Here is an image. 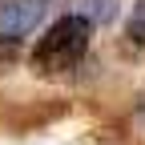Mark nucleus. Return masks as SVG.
Wrapping results in <instances>:
<instances>
[{
  "mask_svg": "<svg viewBox=\"0 0 145 145\" xmlns=\"http://www.w3.org/2000/svg\"><path fill=\"white\" fill-rule=\"evenodd\" d=\"M129 36L137 44H145V0H137L133 4V16H129Z\"/></svg>",
  "mask_w": 145,
  "mask_h": 145,
  "instance_id": "20e7f679",
  "label": "nucleus"
},
{
  "mask_svg": "<svg viewBox=\"0 0 145 145\" xmlns=\"http://www.w3.org/2000/svg\"><path fill=\"white\" fill-rule=\"evenodd\" d=\"M89 28L85 20H77V16H61L57 24H48V32L36 40L32 48V69L36 72H69L77 69L85 48H89Z\"/></svg>",
  "mask_w": 145,
  "mask_h": 145,
  "instance_id": "f257e3e1",
  "label": "nucleus"
},
{
  "mask_svg": "<svg viewBox=\"0 0 145 145\" xmlns=\"http://www.w3.org/2000/svg\"><path fill=\"white\" fill-rule=\"evenodd\" d=\"M69 16L85 20L89 28L93 24H109L117 16V0H69Z\"/></svg>",
  "mask_w": 145,
  "mask_h": 145,
  "instance_id": "7ed1b4c3",
  "label": "nucleus"
},
{
  "mask_svg": "<svg viewBox=\"0 0 145 145\" xmlns=\"http://www.w3.org/2000/svg\"><path fill=\"white\" fill-rule=\"evenodd\" d=\"M52 0H8L0 8V36L4 40H20L24 32H32L36 24L44 20Z\"/></svg>",
  "mask_w": 145,
  "mask_h": 145,
  "instance_id": "f03ea898",
  "label": "nucleus"
},
{
  "mask_svg": "<svg viewBox=\"0 0 145 145\" xmlns=\"http://www.w3.org/2000/svg\"><path fill=\"white\" fill-rule=\"evenodd\" d=\"M12 61H16V40H4V36H0V72H4Z\"/></svg>",
  "mask_w": 145,
  "mask_h": 145,
  "instance_id": "39448f33",
  "label": "nucleus"
}]
</instances>
